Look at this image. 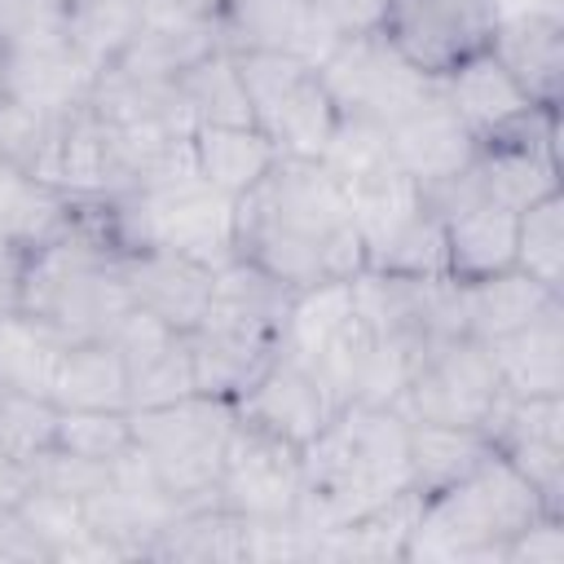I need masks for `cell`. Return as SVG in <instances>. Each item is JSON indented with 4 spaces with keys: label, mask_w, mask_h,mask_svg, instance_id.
Instances as JSON below:
<instances>
[{
    "label": "cell",
    "mask_w": 564,
    "mask_h": 564,
    "mask_svg": "<svg viewBox=\"0 0 564 564\" xmlns=\"http://www.w3.org/2000/svg\"><path fill=\"white\" fill-rule=\"evenodd\" d=\"M291 295L295 291L286 282H278L273 273H264L247 256H234L220 269H212V300H207L203 317L282 339V322H286Z\"/></svg>",
    "instance_id": "26"
},
{
    "label": "cell",
    "mask_w": 564,
    "mask_h": 564,
    "mask_svg": "<svg viewBox=\"0 0 564 564\" xmlns=\"http://www.w3.org/2000/svg\"><path fill=\"white\" fill-rule=\"evenodd\" d=\"M31 485H35L31 463H22V458H13V454L0 449V511H13L31 494Z\"/></svg>",
    "instance_id": "45"
},
{
    "label": "cell",
    "mask_w": 564,
    "mask_h": 564,
    "mask_svg": "<svg viewBox=\"0 0 564 564\" xmlns=\"http://www.w3.org/2000/svg\"><path fill=\"white\" fill-rule=\"evenodd\" d=\"M31 471H35V485H44V489H57V494H70V498H88V494H97L101 485H106V476H110V467L106 463H88V458H79V454H66V449H48V454H40L35 463H31Z\"/></svg>",
    "instance_id": "41"
},
{
    "label": "cell",
    "mask_w": 564,
    "mask_h": 564,
    "mask_svg": "<svg viewBox=\"0 0 564 564\" xmlns=\"http://www.w3.org/2000/svg\"><path fill=\"white\" fill-rule=\"evenodd\" d=\"M441 93L454 106V115L463 119V128L485 141L502 128H511L516 119H524L538 101L516 84V75L485 48H476L471 57H463L454 70L441 75Z\"/></svg>",
    "instance_id": "19"
},
{
    "label": "cell",
    "mask_w": 564,
    "mask_h": 564,
    "mask_svg": "<svg viewBox=\"0 0 564 564\" xmlns=\"http://www.w3.org/2000/svg\"><path fill=\"white\" fill-rule=\"evenodd\" d=\"M189 145H194L198 176L229 198H242L247 189H256L282 159L278 145L256 123H198L189 132Z\"/></svg>",
    "instance_id": "25"
},
{
    "label": "cell",
    "mask_w": 564,
    "mask_h": 564,
    "mask_svg": "<svg viewBox=\"0 0 564 564\" xmlns=\"http://www.w3.org/2000/svg\"><path fill=\"white\" fill-rule=\"evenodd\" d=\"M53 436H57V405L48 397L0 388V449L4 454L35 463L40 454L53 449Z\"/></svg>",
    "instance_id": "36"
},
{
    "label": "cell",
    "mask_w": 564,
    "mask_h": 564,
    "mask_svg": "<svg viewBox=\"0 0 564 564\" xmlns=\"http://www.w3.org/2000/svg\"><path fill=\"white\" fill-rule=\"evenodd\" d=\"M300 489H304L300 445L238 419L216 480L220 507H229L242 520H291Z\"/></svg>",
    "instance_id": "10"
},
{
    "label": "cell",
    "mask_w": 564,
    "mask_h": 564,
    "mask_svg": "<svg viewBox=\"0 0 564 564\" xmlns=\"http://www.w3.org/2000/svg\"><path fill=\"white\" fill-rule=\"evenodd\" d=\"M489 53L516 75L538 106H560L564 88V18L560 13H489Z\"/></svg>",
    "instance_id": "16"
},
{
    "label": "cell",
    "mask_w": 564,
    "mask_h": 564,
    "mask_svg": "<svg viewBox=\"0 0 564 564\" xmlns=\"http://www.w3.org/2000/svg\"><path fill=\"white\" fill-rule=\"evenodd\" d=\"M48 401L57 410H128V366L110 339H70Z\"/></svg>",
    "instance_id": "28"
},
{
    "label": "cell",
    "mask_w": 564,
    "mask_h": 564,
    "mask_svg": "<svg viewBox=\"0 0 564 564\" xmlns=\"http://www.w3.org/2000/svg\"><path fill=\"white\" fill-rule=\"evenodd\" d=\"M0 97H4V93H0Z\"/></svg>",
    "instance_id": "47"
},
{
    "label": "cell",
    "mask_w": 564,
    "mask_h": 564,
    "mask_svg": "<svg viewBox=\"0 0 564 564\" xmlns=\"http://www.w3.org/2000/svg\"><path fill=\"white\" fill-rule=\"evenodd\" d=\"M494 449L533 485L546 511H564V441L560 436H516Z\"/></svg>",
    "instance_id": "39"
},
{
    "label": "cell",
    "mask_w": 564,
    "mask_h": 564,
    "mask_svg": "<svg viewBox=\"0 0 564 564\" xmlns=\"http://www.w3.org/2000/svg\"><path fill=\"white\" fill-rule=\"evenodd\" d=\"M119 269H123V282L137 308H150L181 335L203 322L207 300H212L207 264L176 256V251H128L119 256Z\"/></svg>",
    "instance_id": "18"
},
{
    "label": "cell",
    "mask_w": 564,
    "mask_h": 564,
    "mask_svg": "<svg viewBox=\"0 0 564 564\" xmlns=\"http://www.w3.org/2000/svg\"><path fill=\"white\" fill-rule=\"evenodd\" d=\"M419 511H423V494L414 485H405L401 494H392L388 502L361 511L357 520L317 533L308 560H335V564H348V560H366V564L405 560V546H410V533L419 524Z\"/></svg>",
    "instance_id": "23"
},
{
    "label": "cell",
    "mask_w": 564,
    "mask_h": 564,
    "mask_svg": "<svg viewBox=\"0 0 564 564\" xmlns=\"http://www.w3.org/2000/svg\"><path fill=\"white\" fill-rule=\"evenodd\" d=\"M93 88H97V70L70 48V40L0 53V93L22 106L66 115L70 106L88 101Z\"/></svg>",
    "instance_id": "17"
},
{
    "label": "cell",
    "mask_w": 564,
    "mask_h": 564,
    "mask_svg": "<svg viewBox=\"0 0 564 564\" xmlns=\"http://www.w3.org/2000/svg\"><path fill=\"white\" fill-rule=\"evenodd\" d=\"M181 4H189L194 13H203V18H216V22H220V9H225V0H181Z\"/></svg>",
    "instance_id": "46"
},
{
    "label": "cell",
    "mask_w": 564,
    "mask_h": 564,
    "mask_svg": "<svg viewBox=\"0 0 564 564\" xmlns=\"http://www.w3.org/2000/svg\"><path fill=\"white\" fill-rule=\"evenodd\" d=\"M458 304H463V335L489 344V339L511 335L524 322L542 317L546 308L564 304V295L520 269H502V273H489L476 282H458Z\"/></svg>",
    "instance_id": "24"
},
{
    "label": "cell",
    "mask_w": 564,
    "mask_h": 564,
    "mask_svg": "<svg viewBox=\"0 0 564 564\" xmlns=\"http://www.w3.org/2000/svg\"><path fill=\"white\" fill-rule=\"evenodd\" d=\"M489 0H392L379 35L423 75L441 79L489 44Z\"/></svg>",
    "instance_id": "11"
},
{
    "label": "cell",
    "mask_w": 564,
    "mask_h": 564,
    "mask_svg": "<svg viewBox=\"0 0 564 564\" xmlns=\"http://www.w3.org/2000/svg\"><path fill=\"white\" fill-rule=\"evenodd\" d=\"M388 132V150H392V163L414 176L423 189L458 176L471 154H476V137L463 128V119L454 115V106L445 101L441 93V79H436V93L423 97L414 110H405L397 123L383 128Z\"/></svg>",
    "instance_id": "15"
},
{
    "label": "cell",
    "mask_w": 564,
    "mask_h": 564,
    "mask_svg": "<svg viewBox=\"0 0 564 564\" xmlns=\"http://www.w3.org/2000/svg\"><path fill=\"white\" fill-rule=\"evenodd\" d=\"M445 225V273L458 282H476L502 269H516V212L471 198L441 216Z\"/></svg>",
    "instance_id": "22"
},
{
    "label": "cell",
    "mask_w": 564,
    "mask_h": 564,
    "mask_svg": "<svg viewBox=\"0 0 564 564\" xmlns=\"http://www.w3.org/2000/svg\"><path fill=\"white\" fill-rule=\"evenodd\" d=\"M128 414H132V445L150 458L154 476L181 507L216 498L225 445L238 423L234 401L189 392L172 405L128 410Z\"/></svg>",
    "instance_id": "5"
},
{
    "label": "cell",
    "mask_w": 564,
    "mask_h": 564,
    "mask_svg": "<svg viewBox=\"0 0 564 564\" xmlns=\"http://www.w3.org/2000/svg\"><path fill=\"white\" fill-rule=\"evenodd\" d=\"M57 119H62V115L22 106V101H13V97H0V154H4L9 163H18L22 172L40 176V163H44V154H48V141H53Z\"/></svg>",
    "instance_id": "40"
},
{
    "label": "cell",
    "mask_w": 564,
    "mask_h": 564,
    "mask_svg": "<svg viewBox=\"0 0 564 564\" xmlns=\"http://www.w3.org/2000/svg\"><path fill=\"white\" fill-rule=\"evenodd\" d=\"M185 348H189V366H194V388L203 397L238 401L251 388V379L273 361L278 339L203 317L194 330H185Z\"/></svg>",
    "instance_id": "20"
},
{
    "label": "cell",
    "mask_w": 564,
    "mask_h": 564,
    "mask_svg": "<svg viewBox=\"0 0 564 564\" xmlns=\"http://www.w3.org/2000/svg\"><path fill=\"white\" fill-rule=\"evenodd\" d=\"M66 344L70 339L62 330L31 313H0V383L48 397Z\"/></svg>",
    "instance_id": "30"
},
{
    "label": "cell",
    "mask_w": 564,
    "mask_h": 564,
    "mask_svg": "<svg viewBox=\"0 0 564 564\" xmlns=\"http://www.w3.org/2000/svg\"><path fill=\"white\" fill-rule=\"evenodd\" d=\"M220 40L229 53H286L322 66L339 44L335 26L308 0H225Z\"/></svg>",
    "instance_id": "13"
},
{
    "label": "cell",
    "mask_w": 564,
    "mask_h": 564,
    "mask_svg": "<svg viewBox=\"0 0 564 564\" xmlns=\"http://www.w3.org/2000/svg\"><path fill=\"white\" fill-rule=\"evenodd\" d=\"M176 93L194 128L198 123H251V101H247V88H242V75L229 48H216L203 62H194L176 79Z\"/></svg>",
    "instance_id": "32"
},
{
    "label": "cell",
    "mask_w": 564,
    "mask_h": 564,
    "mask_svg": "<svg viewBox=\"0 0 564 564\" xmlns=\"http://www.w3.org/2000/svg\"><path fill=\"white\" fill-rule=\"evenodd\" d=\"M189 392H198V388H194V366H189L185 335L172 339L167 348H159L154 357L128 366V410L172 405V401H181Z\"/></svg>",
    "instance_id": "37"
},
{
    "label": "cell",
    "mask_w": 564,
    "mask_h": 564,
    "mask_svg": "<svg viewBox=\"0 0 564 564\" xmlns=\"http://www.w3.org/2000/svg\"><path fill=\"white\" fill-rule=\"evenodd\" d=\"M516 269L564 295V194L516 212Z\"/></svg>",
    "instance_id": "33"
},
{
    "label": "cell",
    "mask_w": 564,
    "mask_h": 564,
    "mask_svg": "<svg viewBox=\"0 0 564 564\" xmlns=\"http://www.w3.org/2000/svg\"><path fill=\"white\" fill-rule=\"evenodd\" d=\"M238 256L291 291L366 269L348 194L317 159H278L273 172L238 198Z\"/></svg>",
    "instance_id": "1"
},
{
    "label": "cell",
    "mask_w": 564,
    "mask_h": 564,
    "mask_svg": "<svg viewBox=\"0 0 564 564\" xmlns=\"http://www.w3.org/2000/svg\"><path fill=\"white\" fill-rule=\"evenodd\" d=\"M101 225L123 256L176 251L207 269L238 256V198L212 189L203 176L101 198Z\"/></svg>",
    "instance_id": "4"
},
{
    "label": "cell",
    "mask_w": 564,
    "mask_h": 564,
    "mask_svg": "<svg viewBox=\"0 0 564 564\" xmlns=\"http://www.w3.org/2000/svg\"><path fill=\"white\" fill-rule=\"evenodd\" d=\"M317 163H322L339 185L361 181V176H370V172H379V167L392 163L388 132H383L379 123H370V119H344V115H339V123H335V132H330V141H326V150H322Z\"/></svg>",
    "instance_id": "38"
},
{
    "label": "cell",
    "mask_w": 564,
    "mask_h": 564,
    "mask_svg": "<svg viewBox=\"0 0 564 564\" xmlns=\"http://www.w3.org/2000/svg\"><path fill=\"white\" fill-rule=\"evenodd\" d=\"M317 75L344 119H370L379 128L397 123L405 110L436 93V79L410 66L379 31L339 40Z\"/></svg>",
    "instance_id": "9"
},
{
    "label": "cell",
    "mask_w": 564,
    "mask_h": 564,
    "mask_svg": "<svg viewBox=\"0 0 564 564\" xmlns=\"http://www.w3.org/2000/svg\"><path fill=\"white\" fill-rule=\"evenodd\" d=\"M35 181L62 189L66 198H115V194L128 189L115 137H110V123L97 115L93 97L70 106L57 119L48 154H44Z\"/></svg>",
    "instance_id": "12"
},
{
    "label": "cell",
    "mask_w": 564,
    "mask_h": 564,
    "mask_svg": "<svg viewBox=\"0 0 564 564\" xmlns=\"http://www.w3.org/2000/svg\"><path fill=\"white\" fill-rule=\"evenodd\" d=\"M53 445L110 467L123 449H132V414L128 410H57Z\"/></svg>",
    "instance_id": "35"
},
{
    "label": "cell",
    "mask_w": 564,
    "mask_h": 564,
    "mask_svg": "<svg viewBox=\"0 0 564 564\" xmlns=\"http://www.w3.org/2000/svg\"><path fill=\"white\" fill-rule=\"evenodd\" d=\"M48 560L44 542L31 533V524L22 520V511H0V564H35Z\"/></svg>",
    "instance_id": "44"
},
{
    "label": "cell",
    "mask_w": 564,
    "mask_h": 564,
    "mask_svg": "<svg viewBox=\"0 0 564 564\" xmlns=\"http://www.w3.org/2000/svg\"><path fill=\"white\" fill-rule=\"evenodd\" d=\"M308 4L335 26L339 40H348V35H375L392 0H308Z\"/></svg>",
    "instance_id": "43"
},
{
    "label": "cell",
    "mask_w": 564,
    "mask_h": 564,
    "mask_svg": "<svg viewBox=\"0 0 564 564\" xmlns=\"http://www.w3.org/2000/svg\"><path fill=\"white\" fill-rule=\"evenodd\" d=\"M251 123L278 145L282 159H322L339 110L317 75V66L286 57V53H234Z\"/></svg>",
    "instance_id": "6"
},
{
    "label": "cell",
    "mask_w": 564,
    "mask_h": 564,
    "mask_svg": "<svg viewBox=\"0 0 564 564\" xmlns=\"http://www.w3.org/2000/svg\"><path fill=\"white\" fill-rule=\"evenodd\" d=\"M502 397L507 388L494 370L489 348L471 335H441V339H427L392 410H401L405 423H458V427L485 432Z\"/></svg>",
    "instance_id": "8"
},
{
    "label": "cell",
    "mask_w": 564,
    "mask_h": 564,
    "mask_svg": "<svg viewBox=\"0 0 564 564\" xmlns=\"http://www.w3.org/2000/svg\"><path fill=\"white\" fill-rule=\"evenodd\" d=\"M304 489L295 524L313 538L357 520L410 485V423L392 405H339L330 423L300 449Z\"/></svg>",
    "instance_id": "2"
},
{
    "label": "cell",
    "mask_w": 564,
    "mask_h": 564,
    "mask_svg": "<svg viewBox=\"0 0 564 564\" xmlns=\"http://www.w3.org/2000/svg\"><path fill=\"white\" fill-rule=\"evenodd\" d=\"M533 485L494 449L463 480L423 498L405 560L423 564H502L507 542L542 516Z\"/></svg>",
    "instance_id": "3"
},
{
    "label": "cell",
    "mask_w": 564,
    "mask_h": 564,
    "mask_svg": "<svg viewBox=\"0 0 564 564\" xmlns=\"http://www.w3.org/2000/svg\"><path fill=\"white\" fill-rule=\"evenodd\" d=\"M141 31V0H66V40L101 75Z\"/></svg>",
    "instance_id": "31"
},
{
    "label": "cell",
    "mask_w": 564,
    "mask_h": 564,
    "mask_svg": "<svg viewBox=\"0 0 564 564\" xmlns=\"http://www.w3.org/2000/svg\"><path fill=\"white\" fill-rule=\"evenodd\" d=\"M339 405L326 397V388L286 352H273V361L251 379V388L234 401V414L251 427H264L291 445H308Z\"/></svg>",
    "instance_id": "14"
},
{
    "label": "cell",
    "mask_w": 564,
    "mask_h": 564,
    "mask_svg": "<svg viewBox=\"0 0 564 564\" xmlns=\"http://www.w3.org/2000/svg\"><path fill=\"white\" fill-rule=\"evenodd\" d=\"M494 454V441L480 427L458 423H410V485L427 498Z\"/></svg>",
    "instance_id": "29"
},
{
    "label": "cell",
    "mask_w": 564,
    "mask_h": 564,
    "mask_svg": "<svg viewBox=\"0 0 564 564\" xmlns=\"http://www.w3.org/2000/svg\"><path fill=\"white\" fill-rule=\"evenodd\" d=\"M145 560H189V564H238L247 560V520L220 507V498L181 507L159 538L145 546Z\"/></svg>",
    "instance_id": "27"
},
{
    "label": "cell",
    "mask_w": 564,
    "mask_h": 564,
    "mask_svg": "<svg viewBox=\"0 0 564 564\" xmlns=\"http://www.w3.org/2000/svg\"><path fill=\"white\" fill-rule=\"evenodd\" d=\"M366 269L401 273V278H436V273H445V225L432 212V203L405 229H397L388 242H379L366 256Z\"/></svg>",
    "instance_id": "34"
},
{
    "label": "cell",
    "mask_w": 564,
    "mask_h": 564,
    "mask_svg": "<svg viewBox=\"0 0 564 564\" xmlns=\"http://www.w3.org/2000/svg\"><path fill=\"white\" fill-rule=\"evenodd\" d=\"M502 564H564V511L533 516L502 551Z\"/></svg>",
    "instance_id": "42"
},
{
    "label": "cell",
    "mask_w": 564,
    "mask_h": 564,
    "mask_svg": "<svg viewBox=\"0 0 564 564\" xmlns=\"http://www.w3.org/2000/svg\"><path fill=\"white\" fill-rule=\"evenodd\" d=\"M511 397H564V304L485 344Z\"/></svg>",
    "instance_id": "21"
},
{
    "label": "cell",
    "mask_w": 564,
    "mask_h": 564,
    "mask_svg": "<svg viewBox=\"0 0 564 564\" xmlns=\"http://www.w3.org/2000/svg\"><path fill=\"white\" fill-rule=\"evenodd\" d=\"M366 348H370V326L357 313L352 278L317 282L291 295L278 352L300 361L335 405H348L357 397Z\"/></svg>",
    "instance_id": "7"
}]
</instances>
